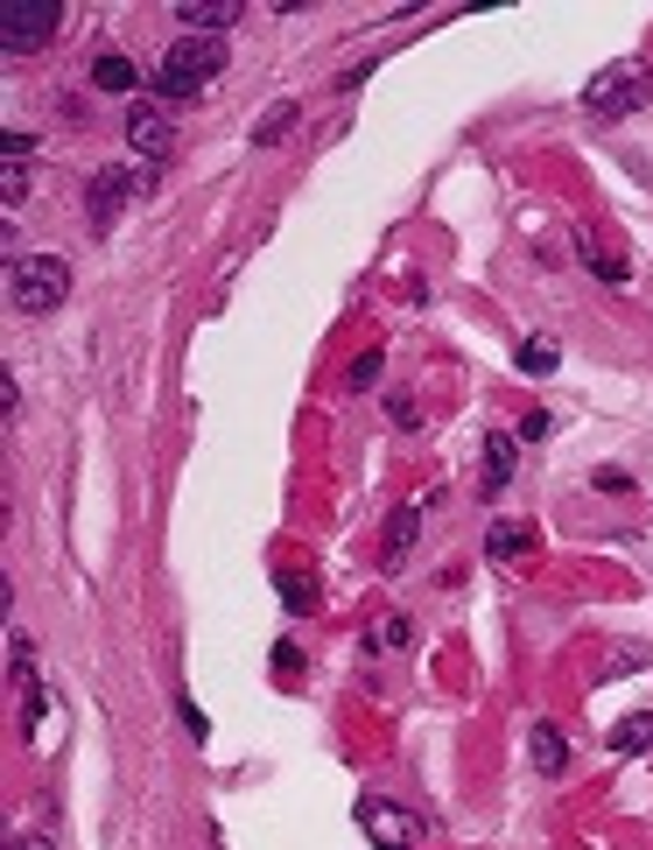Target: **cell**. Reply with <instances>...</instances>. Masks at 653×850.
Masks as SVG:
<instances>
[{"mask_svg":"<svg viewBox=\"0 0 653 850\" xmlns=\"http://www.w3.org/2000/svg\"><path fill=\"white\" fill-rule=\"evenodd\" d=\"M352 816H358V829H366V843H373V850H408V843L421 837L415 816H408L400 801H387V795H358Z\"/></svg>","mask_w":653,"mask_h":850,"instance_id":"5b68a950","label":"cell"},{"mask_svg":"<svg viewBox=\"0 0 653 850\" xmlns=\"http://www.w3.org/2000/svg\"><path fill=\"white\" fill-rule=\"evenodd\" d=\"M415 534H421V507H400V513L387 520V549H379V563L400 570V555L415 549Z\"/></svg>","mask_w":653,"mask_h":850,"instance_id":"7c38bea8","label":"cell"},{"mask_svg":"<svg viewBox=\"0 0 653 850\" xmlns=\"http://www.w3.org/2000/svg\"><path fill=\"white\" fill-rule=\"evenodd\" d=\"M56 22H64V8H56V0H14V8L0 14V50H8V56L43 50L50 35H56Z\"/></svg>","mask_w":653,"mask_h":850,"instance_id":"3957f363","label":"cell"},{"mask_svg":"<svg viewBox=\"0 0 653 850\" xmlns=\"http://www.w3.org/2000/svg\"><path fill=\"white\" fill-rule=\"evenodd\" d=\"M29 155H35V141H29V134H14V127H8V141H0V162H29Z\"/></svg>","mask_w":653,"mask_h":850,"instance_id":"ffe728a7","label":"cell"},{"mask_svg":"<svg viewBox=\"0 0 653 850\" xmlns=\"http://www.w3.org/2000/svg\"><path fill=\"white\" fill-rule=\"evenodd\" d=\"M611 752H632V759H646V752H653V718H646V710L611 724Z\"/></svg>","mask_w":653,"mask_h":850,"instance_id":"5bb4252c","label":"cell"},{"mask_svg":"<svg viewBox=\"0 0 653 850\" xmlns=\"http://www.w3.org/2000/svg\"><path fill=\"white\" fill-rule=\"evenodd\" d=\"M576 254H584V261H590V275H598V281H611V288H619V281H625V261H611V254H604V246H598V240H576Z\"/></svg>","mask_w":653,"mask_h":850,"instance_id":"e0dca14e","label":"cell"},{"mask_svg":"<svg viewBox=\"0 0 653 850\" xmlns=\"http://www.w3.org/2000/svg\"><path fill=\"white\" fill-rule=\"evenodd\" d=\"M133 190H148V177L141 169H127V162H113V169H99V177H92V190H85V204H92V225H113L120 219V204L133 198Z\"/></svg>","mask_w":653,"mask_h":850,"instance_id":"8992f818","label":"cell"},{"mask_svg":"<svg viewBox=\"0 0 653 850\" xmlns=\"http://www.w3.org/2000/svg\"><path fill=\"white\" fill-rule=\"evenodd\" d=\"M640 99H646V71H640V64H611L604 77H590L584 113H590V120H625Z\"/></svg>","mask_w":653,"mask_h":850,"instance_id":"277c9868","label":"cell"},{"mask_svg":"<svg viewBox=\"0 0 653 850\" xmlns=\"http://www.w3.org/2000/svg\"><path fill=\"white\" fill-rule=\"evenodd\" d=\"M176 22H183V35H211V43H218V35L239 22V0H183Z\"/></svg>","mask_w":653,"mask_h":850,"instance_id":"ba28073f","label":"cell"},{"mask_svg":"<svg viewBox=\"0 0 653 850\" xmlns=\"http://www.w3.org/2000/svg\"><path fill=\"white\" fill-rule=\"evenodd\" d=\"M527 752H534V773H548V780L569 766V739H563L555 724H534V731H527Z\"/></svg>","mask_w":653,"mask_h":850,"instance_id":"8fae6325","label":"cell"},{"mask_svg":"<svg viewBox=\"0 0 653 850\" xmlns=\"http://www.w3.org/2000/svg\"><path fill=\"white\" fill-rule=\"evenodd\" d=\"M0 198H8V204H22V198H29V169H22V162L0 169Z\"/></svg>","mask_w":653,"mask_h":850,"instance_id":"d6986e66","label":"cell"},{"mask_svg":"<svg viewBox=\"0 0 653 850\" xmlns=\"http://www.w3.org/2000/svg\"><path fill=\"white\" fill-rule=\"evenodd\" d=\"M218 71H225V43H211V35H183V43L162 56L156 92H162V99H197Z\"/></svg>","mask_w":653,"mask_h":850,"instance_id":"7a4b0ae2","label":"cell"},{"mask_svg":"<svg viewBox=\"0 0 653 850\" xmlns=\"http://www.w3.org/2000/svg\"><path fill=\"white\" fill-rule=\"evenodd\" d=\"M127 148L148 155V162H162V155L176 148V120H169V106H127Z\"/></svg>","mask_w":653,"mask_h":850,"instance_id":"52a82bcc","label":"cell"},{"mask_svg":"<svg viewBox=\"0 0 653 850\" xmlns=\"http://www.w3.org/2000/svg\"><path fill=\"white\" fill-rule=\"evenodd\" d=\"M485 555H492V563H521V555H527V528H521V520H492Z\"/></svg>","mask_w":653,"mask_h":850,"instance_id":"4fadbf2b","label":"cell"},{"mask_svg":"<svg viewBox=\"0 0 653 850\" xmlns=\"http://www.w3.org/2000/svg\"><path fill=\"white\" fill-rule=\"evenodd\" d=\"M373 640H379V647H408V618H379Z\"/></svg>","mask_w":653,"mask_h":850,"instance_id":"44dd1931","label":"cell"},{"mask_svg":"<svg viewBox=\"0 0 653 850\" xmlns=\"http://www.w3.org/2000/svg\"><path fill=\"white\" fill-rule=\"evenodd\" d=\"M598 492H632V478L619 471V464H604V471H598Z\"/></svg>","mask_w":653,"mask_h":850,"instance_id":"603a6c76","label":"cell"},{"mask_svg":"<svg viewBox=\"0 0 653 850\" xmlns=\"http://www.w3.org/2000/svg\"><path fill=\"white\" fill-rule=\"evenodd\" d=\"M176 710H183V731H190V739H211V724H204L197 703H176Z\"/></svg>","mask_w":653,"mask_h":850,"instance_id":"cb8c5ba5","label":"cell"},{"mask_svg":"<svg viewBox=\"0 0 653 850\" xmlns=\"http://www.w3.org/2000/svg\"><path fill=\"white\" fill-rule=\"evenodd\" d=\"M387 415H394V422H400V429H415V422H421V415H415V401H408V394H394V401H387Z\"/></svg>","mask_w":653,"mask_h":850,"instance_id":"7402d4cb","label":"cell"},{"mask_svg":"<svg viewBox=\"0 0 653 850\" xmlns=\"http://www.w3.org/2000/svg\"><path fill=\"white\" fill-rule=\"evenodd\" d=\"M275 674H302V654H296V647H288V640L275 647Z\"/></svg>","mask_w":653,"mask_h":850,"instance_id":"484cf974","label":"cell"},{"mask_svg":"<svg viewBox=\"0 0 653 850\" xmlns=\"http://www.w3.org/2000/svg\"><path fill=\"white\" fill-rule=\"evenodd\" d=\"M64 296H71V267L56 261V254H22V261H8V302L22 309V317H50Z\"/></svg>","mask_w":653,"mask_h":850,"instance_id":"6da1fadb","label":"cell"},{"mask_svg":"<svg viewBox=\"0 0 653 850\" xmlns=\"http://www.w3.org/2000/svg\"><path fill=\"white\" fill-rule=\"evenodd\" d=\"M92 85H99V92H133V85H141V64L120 56V50H99V56H92Z\"/></svg>","mask_w":653,"mask_h":850,"instance_id":"30bf717a","label":"cell"},{"mask_svg":"<svg viewBox=\"0 0 653 850\" xmlns=\"http://www.w3.org/2000/svg\"><path fill=\"white\" fill-rule=\"evenodd\" d=\"M288 127H296V106H288V99H281V106H267V113H260V127H254V141H260V148H275V141H281V134H288Z\"/></svg>","mask_w":653,"mask_h":850,"instance_id":"ac0fdd59","label":"cell"},{"mask_svg":"<svg viewBox=\"0 0 653 850\" xmlns=\"http://www.w3.org/2000/svg\"><path fill=\"white\" fill-rule=\"evenodd\" d=\"M513 464H521V443H513V436H485V478H478L485 499H499L513 486Z\"/></svg>","mask_w":653,"mask_h":850,"instance_id":"9c48e42d","label":"cell"},{"mask_svg":"<svg viewBox=\"0 0 653 850\" xmlns=\"http://www.w3.org/2000/svg\"><path fill=\"white\" fill-rule=\"evenodd\" d=\"M373 380H379V352H366V359L352 365V386H373Z\"/></svg>","mask_w":653,"mask_h":850,"instance_id":"d4e9b609","label":"cell"},{"mask_svg":"<svg viewBox=\"0 0 653 850\" xmlns=\"http://www.w3.org/2000/svg\"><path fill=\"white\" fill-rule=\"evenodd\" d=\"M275 591H281V605L296 612V618H310V612H317V584H310L302 570H281V576H275Z\"/></svg>","mask_w":653,"mask_h":850,"instance_id":"9a60e30c","label":"cell"},{"mask_svg":"<svg viewBox=\"0 0 653 850\" xmlns=\"http://www.w3.org/2000/svg\"><path fill=\"white\" fill-rule=\"evenodd\" d=\"M555 365H563V344H555V338H527V344H521V373H534V380H548Z\"/></svg>","mask_w":653,"mask_h":850,"instance_id":"2e32d148","label":"cell"}]
</instances>
